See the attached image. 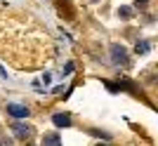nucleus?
Segmentation results:
<instances>
[{"label":"nucleus","mask_w":158,"mask_h":146,"mask_svg":"<svg viewBox=\"0 0 158 146\" xmlns=\"http://www.w3.org/2000/svg\"><path fill=\"white\" fill-rule=\"evenodd\" d=\"M7 113L12 116V118H28V106L24 104H7Z\"/></svg>","instance_id":"nucleus-1"},{"label":"nucleus","mask_w":158,"mask_h":146,"mask_svg":"<svg viewBox=\"0 0 158 146\" xmlns=\"http://www.w3.org/2000/svg\"><path fill=\"white\" fill-rule=\"evenodd\" d=\"M12 132L17 134L19 139H28L33 130H31V127H28V125H24V123H12Z\"/></svg>","instance_id":"nucleus-2"},{"label":"nucleus","mask_w":158,"mask_h":146,"mask_svg":"<svg viewBox=\"0 0 158 146\" xmlns=\"http://www.w3.org/2000/svg\"><path fill=\"white\" fill-rule=\"evenodd\" d=\"M111 57L116 64H127V54H125V47H120V45H113L111 47Z\"/></svg>","instance_id":"nucleus-3"},{"label":"nucleus","mask_w":158,"mask_h":146,"mask_svg":"<svg viewBox=\"0 0 158 146\" xmlns=\"http://www.w3.org/2000/svg\"><path fill=\"white\" fill-rule=\"evenodd\" d=\"M52 123L57 127H69V125H71V116H66V113H57V116L52 118Z\"/></svg>","instance_id":"nucleus-4"},{"label":"nucleus","mask_w":158,"mask_h":146,"mask_svg":"<svg viewBox=\"0 0 158 146\" xmlns=\"http://www.w3.org/2000/svg\"><path fill=\"white\" fill-rule=\"evenodd\" d=\"M59 144H61V139H59V134H54V132L43 137V146H59Z\"/></svg>","instance_id":"nucleus-5"},{"label":"nucleus","mask_w":158,"mask_h":146,"mask_svg":"<svg viewBox=\"0 0 158 146\" xmlns=\"http://www.w3.org/2000/svg\"><path fill=\"white\" fill-rule=\"evenodd\" d=\"M135 52H137V54H146V52H149V43H137Z\"/></svg>","instance_id":"nucleus-6"},{"label":"nucleus","mask_w":158,"mask_h":146,"mask_svg":"<svg viewBox=\"0 0 158 146\" xmlns=\"http://www.w3.org/2000/svg\"><path fill=\"white\" fill-rule=\"evenodd\" d=\"M120 17H123V19H127V17H132L130 7H123V10H120Z\"/></svg>","instance_id":"nucleus-7"},{"label":"nucleus","mask_w":158,"mask_h":146,"mask_svg":"<svg viewBox=\"0 0 158 146\" xmlns=\"http://www.w3.org/2000/svg\"><path fill=\"white\" fill-rule=\"evenodd\" d=\"M99 146H106V144H99Z\"/></svg>","instance_id":"nucleus-8"}]
</instances>
